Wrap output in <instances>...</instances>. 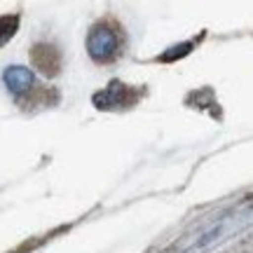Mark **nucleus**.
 Here are the masks:
<instances>
[{
  "label": "nucleus",
  "instance_id": "1",
  "mask_svg": "<svg viewBox=\"0 0 253 253\" xmlns=\"http://www.w3.org/2000/svg\"><path fill=\"white\" fill-rule=\"evenodd\" d=\"M120 47V38L118 33L108 26V24H96L91 28L89 38H87V52L94 61H110L115 59Z\"/></svg>",
  "mask_w": 253,
  "mask_h": 253
},
{
  "label": "nucleus",
  "instance_id": "2",
  "mask_svg": "<svg viewBox=\"0 0 253 253\" xmlns=\"http://www.w3.org/2000/svg\"><path fill=\"white\" fill-rule=\"evenodd\" d=\"M126 94H129V87L120 84V82H113L108 89L94 94V106H96V108H101V110L122 108V106H126V103H129Z\"/></svg>",
  "mask_w": 253,
  "mask_h": 253
},
{
  "label": "nucleus",
  "instance_id": "3",
  "mask_svg": "<svg viewBox=\"0 0 253 253\" xmlns=\"http://www.w3.org/2000/svg\"><path fill=\"white\" fill-rule=\"evenodd\" d=\"M31 59L38 71H42L45 75H56L61 68V56L52 45H36L31 52Z\"/></svg>",
  "mask_w": 253,
  "mask_h": 253
},
{
  "label": "nucleus",
  "instance_id": "4",
  "mask_svg": "<svg viewBox=\"0 0 253 253\" xmlns=\"http://www.w3.org/2000/svg\"><path fill=\"white\" fill-rule=\"evenodd\" d=\"M5 82H7V87L12 91L21 94V91H26L33 87V73L26 71V68H21V66H12V68L5 71Z\"/></svg>",
  "mask_w": 253,
  "mask_h": 253
},
{
  "label": "nucleus",
  "instance_id": "5",
  "mask_svg": "<svg viewBox=\"0 0 253 253\" xmlns=\"http://www.w3.org/2000/svg\"><path fill=\"white\" fill-rule=\"evenodd\" d=\"M17 26H19V17H17V14H7V17L0 19V45H5L9 38L14 36Z\"/></svg>",
  "mask_w": 253,
  "mask_h": 253
},
{
  "label": "nucleus",
  "instance_id": "6",
  "mask_svg": "<svg viewBox=\"0 0 253 253\" xmlns=\"http://www.w3.org/2000/svg\"><path fill=\"white\" fill-rule=\"evenodd\" d=\"M190 47H192V45H190V42H188V45H181V47H176V49H171V54H164V56H162V61H171V59H176V56L185 54V52H188Z\"/></svg>",
  "mask_w": 253,
  "mask_h": 253
}]
</instances>
